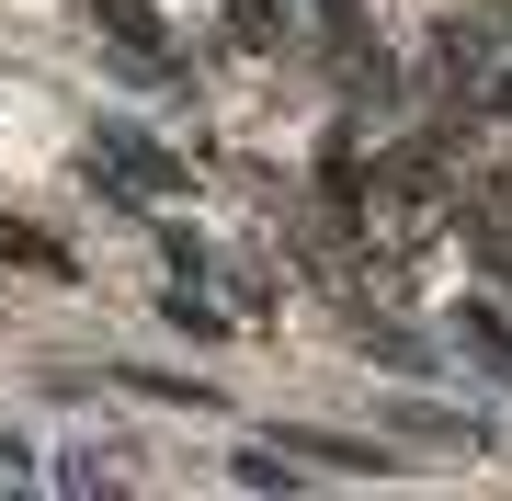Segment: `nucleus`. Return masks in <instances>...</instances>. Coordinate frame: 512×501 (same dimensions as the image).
Returning a JSON list of instances; mask_svg holds the SVG:
<instances>
[{"instance_id":"obj_1","label":"nucleus","mask_w":512,"mask_h":501,"mask_svg":"<svg viewBox=\"0 0 512 501\" xmlns=\"http://www.w3.org/2000/svg\"><path fill=\"white\" fill-rule=\"evenodd\" d=\"M103 160H114V171H126V183H137V194H171V183H183V160H171V149H148V137H137V126H114V137H103Z\"/></svg>"},{"instance_id":"obj_2","label":"nucleus","mask_w":512,"mask_h":501,"mask_svg":"<svg viewBox=\"0 0 512 501\" xmlns=\"http://www.w3.org/2000/svg\"><path fill=\"white\" fill-rule=\"evenodd\" d=\"M228 35H239V57H274L296 23H285V0H228Z\"/></svg>"},{"instance_id":"obj_3","label":"nucleus","mask_w":512,"mask_h":501,"mask_svg":"<svg viewBox=\"0 0 512 501\" xmlns=\"http://www.w3.org/2000/svg\"><path fill=\"white\" fill-rule=\"evenodd\" d=\"M92 12L114 23V35H126V57H160L171 35H160V12H148V0H92Z\"/></svg>"}]
</instances>
